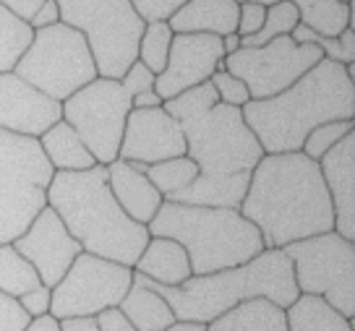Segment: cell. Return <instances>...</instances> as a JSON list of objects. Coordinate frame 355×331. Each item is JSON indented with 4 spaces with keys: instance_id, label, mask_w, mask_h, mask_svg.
Wrapping results in <instances>:
<instances>
[{
    "instance_id": "f6af8a7d",
    "label": "cell",
    "mask_w": 355,
    "mask_h": 331,
    "mask_svg": "<svg viewBox=\"0 0 355 331\" xmlns=\"http://www.w3.org/2000/svg\"><path fill=\"white\" fill-rule=\"evenodd\" d=\"M165 331H207V323H196V321H173Z\"/></svg>"
},
{
    "instance_id": "52a82bcc",
    "label": "cell",
    "mask_w": 355,
    "mask_h": 331,
    "mask_svg": "<svg viewBox=\"0 0 355 331\" xmlns=\"http://www.w3.org/2000/svg\"><path fill=\"white\" fill-rule=\"evenodd\" d=\"M60 21L84 34L97 76L121 81L139 57L146 21L131 0H58Z\"/></svg>"
},
{
    "instance_id": "1f68e13d",
    "label": "cell",
    "mask_w": 355,
    "mask_h": 331,
    "mask_svg": "<svg viewBox=\"0 0 355 331\" xmlns=\"http://www.w3.org/2000/svg\"><path fill=\"white\" fill-rule=\"evenodd\" d=\"M123 89L128 91L133 107H159L162 105V97L155 91V73L144 66V63H133L125 76L121 78Z\"/></svg>"
},
{
    "instance_id": "5b68a950",
    "label": "cell",
    "mask_w": 355,
    "mask_h": 331,
    "mask_svg": "<svg viewBox=\"0 0 355 331\" xmlns=\"http://www.w3.org/2000/svg\"><path fill=\"white\" fill-rule=\"evenodd\" d=\"M149 289L159 292L175 321L209 323L245 300L266 298L279 308H288L300 292L293 279V261L282 248H266L251 261L211 274H191L183 285L167 287L149 276L133 271Z\"/></svg>"
},
{
    "instance_id": "484cf974",
    "label": "cell",
    "mask_w": 355,
    "mask_h": 331,
    "mask_svg": "<svg viewBox=\"0 0 355 331\" xmlns=\"http://www.w3.org/2000/svg\"><path fill=\"white\" fill-rule=\"evenodd\" d=\"M298 11V24L309 26L322 37H340L353 26V0H290Z\"/></svg>"
},
{
    "instance_id": "60d3db41",
    "label": "cell",
    "mask_w": 355,
    "mask_h": 331,
    "mask_svg": "<svg viewBox=\"0 0 355 331\" xmlns=\"http://www.w3.org/2000/svg\"><path fill=\"white\" fill-rule=\"evenodd\" d=\"M58 21H60V8H58V0H44L42 6H40V11L29 19V26H32V32H37V29L53 26V24H58Z\"/></svg>"
},
{
    "instance_id": "8fae6325",
    "label": "cell",
    "mask_w": 355,
    "mask_h": 331,
    "mask_svg": "<svg viewBox=\"0 0 355 331\" xmlns=\"http://www.w3.org/2000/svg\"><path fill=\"white\" fill-rule=\"evenodd\" d=\"M60 107L63 120L81 136L97 165H110L112 159H118L125 118L133 110L131 97L121 81L97 76L60 102Z\"/></svg>"
},
{
    "instance_id": "3957f363",
    "label": "cell",
    "mask_w": 355,
    "mask_h": 331,
    "mask_svg": "<svg viewBox=\"0 0 355 331\" xmlns=\"http://www.w3.org/2000/svg\"><path fill=\"white\" fill-rule=\"evenodd\" d=\"M241 112L264 154L300 152L316 125L355 120V81L343 63L322 57L285 91L248 100Z\"/></svg>"
},
{
    "instance_id": "7a4b0ae2",
    "label": "cell",
    "mask_w": 355,
    "mask_h": 331,
    "mask_svg": "<svg viewBox=\"0 0 355 331\" xmlns=\"http://www.w3.org/2000/svg\"><path fill=\"white\" fill-rule=\"evenodd\" d=\"M238 211L261 232L264 248H285L334 230L332 201L319 162L303 152L261 156Z\"/></svg>"
},
{
    "instance_id": "8992f818",
    "label": "cell",
    "mask_w": 355,
    "mask_h": 331,
    "mask_svg": "<svg viewBox=\"0 0 355 331\" xmlns=\"http://www.w3.org/2000/svg\"><path fill=\"white\" fill-rule=\"evenodd\" d=\"M146 230L149 235L170 238L183 245L193 274H211L241 266L266 251L256 224H251L238 209L225 206H201L165 199Z\"/></svg>"
},
{
    "instance_id": "603a6c76",
    "label": "cell",
    "mask_w": 355,
    "mask_h": 331,
    "mask_svg": "<svg viewBox=\"0 0 355 331\" xmlns=\"http://www.w3.org/2000/svg\"><path fill=\"white\" fill-rule=\"evenodd\" d=\"M207 331H288L285 308L266 298L245 300L207 323Z\"/></svg>"
},
{
    "instance_id": "836d02e7",
    "label": "cell",
    "mask_w": 355,
    "mask_h": 331,
    "mask_svg": "<svg viewBox=\"0 0 355 331\" xmlns=\"http://www.w3.org/2000/svg\"><path fill=\"white\" fill-rule=\"evenodd\" d=\"M316 47L322 50L327 60L343 63V66H353L355 63V26H347L340 37H316Z\"/></svg>"
},
{
    "instance_id": "4fadbf2b",
    "label": "cell",
    "mask_w": 355,
    "mask_h": 331,
    "mask_svg": "<svg viewBox=\"0 0 355 331\" xmlns=\"http://www.w3.org/2000/svg\"><path fill=\"white\" fill-rule=\"evenodd\" d=\"M322 57V50L316 44H298L290 34H285L259 47L235 50L233 55H225L222 66L227 73L243 81L251 100H266L295 84Z\"/></svg>"
},
{
    "instance_id": "277c9868",
    "label": "cell",
    "mask_w": 355,
    "mask_h": 331,
    "mask_svg": "<svg viewBox=\"0 0 355 331\" xmlns=\"http://www.w3.org/2000/svg\"><path fill=\"white\" fill-rule=\"evenodd\" d=\"M47 206L55 209L87 253L131 269L152 238L146 224L131 220L115 201L105 165L55 172L47 188Z\"/></svg>"
},
{
    "instance_id": "74e56055",
    "label": "cell",
    "mask_w": 355,
    "mask_h": 331,
    "mask_svg": "<svg viewBox=\"0 0 355 331\" xmlns=\"http://www.w3.org/2000/svg\"><path fill=\"white\" fill-rule=\"evenodd\" d=\"M266 16V8L259 3H238V29L235 32L241 37H251L261 29Z\"/></svg>"
},
{
    "instance_id": "ac0fdd59",
    "label": "cell",
    "mask_w": 355,
    "mask_h": 331,
    "mask_svg": "<svg viewBox=\"0 0 355 331\" xmlns=\"http://www.w3.org/2000/svg\"><path fill=\"white\" fill-rule=\"evenodd\" d=\"M319 170L332 201L334 232L355 243V131L340 138L319 159Z\"/></svg>"
},
{
    "instance_id": "e0dca14e",
    "label": "cell",
    "mask_w": 355,
    "mask_h": 331,
    "mask_svg": "<svg viewBox=\"0 0 355 331\" xmlns=\"http://www.w3.org/2000/svg\"><path fill=\"white\" fill-rule=\"evenodd\" d=\"M60 118L63 107L58 100H50L13 71L0 73V131L40 138Z\"/></svg>"
},
{
    "instance_id": "ab89813d",
    "label": "cell",
    "mask_w": 355,
    "mask_h": 331,
    "mask_svg": "<svg viewBox=\"0 0 355 331\" xmlns=\"http://www.w3.org/2000/svg\"><path fill=\"white\" fill-rule=\"evenodd\" d=\"M94 323H97V331H136L133 323L125 319V313H123L118 305H115V308H105L102 313H97V316H94Z\"/></svg>"
},
{
    "instance_id": "9a60e30c",
    "label": "cell",
    "mask_w": 355,
    "mask_h": 331,
    "mask_svg": "<svg viewBox=\"0 0 355 331\" xmlns=\"http://www.w3.org/2000/svg\"><path fill=\"white\" fill-rule=\"evenodd\" d=\"M11 245L37 269L42 285H47L50 289L63 279L73 258L84 251L76 238H71V232L66 230L55 209L50 206H44Z\"/></svg>"
},
{
    "instance_id": "ee69618b",
    "label": "cell",
    "mask_w": 355,
    "mask_h": 331,
    "mask_svg": "<svg viewBox=\"0 0 355 331\" xmlns=\"http://www.w3.org/2000/svg\"><path fill=\"white\" fill-rule=\"evenodd\" d=\"M24 331H60V321L53 319L50 313H44L40 319H32L29 321V326Z\"/></svg>"
},
{
    "instance_id": "44dd1931",
    "label": "cell",
    "mask_w": 355,
    "mask_h": 331,
    "mask_svg": "<svg viewBox=\"0 0 355 331\" xmlns=\"http://www.w3.org/2000/svg\"><path fill=\"white\" fill-rule=\"evenodd\" d=\"M133 271L149 276L157 285H167V287L183 285L193 274L189 253L183 251V245L170 240V238H157V235L149 238L146 248L133 264Z\"/></svg>"
},
{
    "instance_id": "7dc6e473",
    "label": "cell",
    "mask_w": 355,
    "mask_h": 331,
    "mask_svg": "<svg viewBox=\"0 0 355 331\" xmlns=\"http://www.w3.org/2000/svg\"><path fill=\"white\" fill-rule=\"evenodd\" d=\"M235 3H259V6L269 8V6H275V3H279V0H235Z\"/></svg>"
},
{
    "instance_id": "83f0119b",
    "label": "cell",
    "mask_w": 355,
    "mask_h": 331,
    "mask_svg": "<svg viewBox=\"0 0 355 331\" xmlns=\"http://www.w3.org/2000/svg\"><path fill=\"white\" fill-rule=\"evenodd\" d=\"M146 177L152 180V186L162 193V199H175L180 190L196 180L199 175V167L193 165L191 156H173V159H162V162H155V165H146Z\"/></svg>"
},
{
    "instance_id": "4dcf8cb0",
    "label": "cell",
    "mask_w": 355,
    "mask_h": 331,
    "mask_svg": "<svg viewBox=\"0 0 355 331\" xmlns=\"http://www.w3.org/2000/svg\"><path fill=\"white\" fill-rule=\"evenodd\" d=\"M295 24H298L295 6L290 0H279V3L266 8L264 24H261L259 32L251 34V37H241V47H259V44L272 42L277 37H285V34H290L295 29Z\"/></svg>"
},
{
    "instance_id": "4316f807",
    "label": "cell",
    "mask_w": 355,
    "mask_h": 331,
    "mask_svg": "<svg viewBox=\"0 0 355 331\" xmlns=\"http://www.w3.org/2000/svg\"><path fill=\"white\" fill-rule=\"evenodd\" d=\"M40 285L42 279L37 274V269L11 243L0 245V292L19 300Z\"/></svg>"
},
{
    "instance_id": "7bdbcfd3",
    "label": "cell",
    "mask_w": 355,
    "mask_h": 331,
    "mask_svg": "<svg viewBox=\"0 0 355 331\" xmlns=\"http://www.w3.org/2000/svg\"><path fill=\"white\" fill-rule=\"evenodd\" d=\"M60 331H97V323H94V316H87V319H66L60 321Z\"/></svg>"
},
{
    "instance_id": "6da1fadb",
    "label": "cell",
    "mask_w": 355,
    "mask_h": 331,
    "mask_svg": "<svg viewBox=\"0 0 355 331\" xmlns=\"http://www.w3.org/2000/svg\"><path fill=\"white\" fill-rule=\"evenodd\" d=\"M162 107L180 123L186 156L199 167L196 180L170 201L238 209L251 172L264 156L241 107L222 105L211 81L186 89L183 94L162 102Z\"/></svg>"
},
{
    "instance_id": "ba28073f",
    "label": "cell",
    "mask_w": 355,
    "mask_h": 331,
    "mask_svg": "<svg viewBox=\"0 0 355 331\" xmlns=\"http://www.w3.org/2000/svg\"><path fill=\"white\" fill-rule=\"evenodd\" d=\"M53 175L37 138L0 131V245L13 243L47 206Z\"/></svg>"
},
{
    "instance_id": "8d00e7d4",
    "label": "cell",
    "mask_w": 355,
    "mask_h": 331,
    "mask_svg": "<svg viewBox=\"0 0 355 331\" xmlns=\"http://www.w3.org/2000/svg\"><path fill=\"white\" fill-rule=\"evenodd\" d=\"M32 316L19 305V300L0 292V331H24Z\"/></svg>"
},
{
    "instance_id": "b9f144b4",
    "label": "cell",
    "mask_w": 355,
    "mask_h": 331,
    "mask_svg": "<svg viewBox=\"0 0 355 331\" xmlns=\"http://www.w3.org/2000/svg\"><path fill=\"white\" fill-rule=\"evenodd\" d=\"M44 0H0V6L6 8V11H11L16 19H21V21L29 24L34 13L40 11V6H42Z\"/></svg>"
},
{
    "instance_id": "bcb514c9",
    "label": "cell",
    "mask_w": 355,
    "mask_h": 331,
    "mask_svg": "<svg viewBox=\"0 0 355 331\" xmlns=\"http://www.w3.org/2000/svg\"><path fill=\"white\" fill-rule=\"evenodd\" d=\"M222 50H225V55H233L235 50H241V34L238 32H230L222 37Z\"/></svg>"
},
{
    "instance_id": "d4e9b609",
    "label": "cell",
    "mask_w": 355,
    "mask_h": 331,
    "mask_svg": "<svg viewBox=\"0 0 355 331\" xmlns=\"http://www.w3.org/2000/svg\"><path fill=\"white\" fill-rule=\"evenodd\" d=\"M285 321L288 331H353V321L316 295H298L285 308Z\"/></svg>"
},
{
    "instance_id": "c3c4849f",
    "label": "cell",
    "mask_w": 355,
    "mask_h": 331,
    "mask_svg": "<svg viewBox=\"0 0 355 331\" xmlns=\"http://www.w3.org/2000/svg\"><path fill=\"white\" fill-rule=\"evenodd\" d=\"M347 3H350V0H347Z\"/></svg>"
},
{
    "instance_id": "e575fe53",
    "label": "cell",
    "mask_w": 355,
    "mask_h": 331,
    "mask_svg": "<svg viewBox=\"0 0 355 331\" xmlns=\"http://www.w3.org/2000/svg\"><path fill=\"white\" fill-rule=\"evenodd\" d=\"M211 87L217 91V100L222 105H233V107H243L245 102L251 100V94H248V89L241 78H235L233 73H227L225 68L222 71H214L211 73Z\"/></svg>"
},
{
    "instance_id": "cb8c5ba5",
    "label": "cell",
    "mask_w": 355,
    "mask_h": 331,
    "mask_svg": "<svg viewBox=\"0 0 355 331\" xmlns=\"http://www.w3.org/2000/svg\"><path fill=\"white\" fill-rule=\"evenodd\" d=\"M118 308L125 313V319L131 321L136 331H165L175 321L165 298L146 287L139 276H133L131 287L118 303Z\"/></svg>"
},
{
    "instance_id": "2e32d148",
    "label": "cell",
    "mask_w": 355,
    "mask_h": 331,
    "mask_svg": "<svg viewBox=\"0 0 355 331\" xmlns=\"http://www.w3.org/2000/svg\"><path fill=\"white\" fill-rule=\"evenodd\" d=\"M183 154H186L183 128L162 105L159 107H133L128 112L118 159L155 165V162Z\"/></svg>"
},
{
    "instance_id": "d6a6232c",
    "label": "cell",
    "mask_w": 355,
    "mask_h": 331,
    "mask_svg": "<svg viewBox=\"0 0 355 331\" xmlns=\"http://www.w3.org/2000/svg\"><path fill=\"white\" fill-rule=\"evenodd\" d=\"M350 131H355V120H329V123H322V125H316L313 131L306 136V141H303V154L311 156V159H322L329 149H332L340 138H345Z\"/></svg>"
},
{
    "instance_id": "f546056e",
    "label": "cell",
    "mask_w": 355,
    "mask_h": 331,
    "mask_svg": "<svg viewBox=\"0 0 355 331\" xmlns=\"http://www.w3.org/2000/svg\"><path fill=\"white\" fill-rule=\"evenodd\" d=\"M173 29L167 21H149L144 26V34L139 39V63H144L152 73H162L170 55V42H173Z\"/></svg>"
},
{
    "instance_id": "7c38bea8",
    "label": "cell",
    "mask_w": 355,
    "mask_h": 331,
    "mask_svg": "<svg viewBox=\"0 0 355 331\" xmlns=\"http://www.w3.org/2000/svg\"><path fill=\"white\" fill-rule=\"evenodd\" d=\"M131 282V266L81 251L63 279L50 289V316L58 321L97 316L105 308H115L125 298Z\"/></svg>"
},
{
    "instance_id": "ffe728a7",
    "label": "cell",
    "mask_w": 355,
    "mask_h": 331,
    "mask_svg": "<svg viewBox=\"0 0 355 331\" xmlns=\"http://www.w3.org/2000/svg\"><path fill=\"white\" fill-rule=\"evenodd\" d=\"M175 34H217L225 37L238 29V3L235 0H189L170 19Z\"/></svg>"
},
{
    "instance_id": "9c48e42d",
    "label": "cell",
    "mask_w": 355,
    "mask_h": 331,
    "mask_svg": "<svg viewBox=\"0 0 355 331\" xmlns=\"http://www.w3.org/2000/svg\"><path fill=\"white\" fill-rule=\"evenodd\" d=\"M13 73L40 89L50 100L66 102L73 91L97 78V66L84 34L58 21L37 29Z\"/></svg>"
},
{
    "instance_id": "7402d4cb",
    "label": "cell",
    "mask_w": 355,
    "mask_h": 331,
    "mask_svg": "<svg viewBox=\"0 0 355 331\" xmlns=\"http://www.w3.org/2000/svg\"><path fill=\"white\" fill-rule=\"evenodd\" d=\"M37 141L55 172H78V170H89L97 165V159L81 141V136L63 118L55 125H50Z\"/></svg>"
},
{
    "instance_id": "d590c367",
    "label": "cell",
    "mask_w": 355,
    "mask_h": 331,
    "mask_svg": "<svg viewBox=\"0 0 355 331\" xmlns=\"http://www.w3.org/2000/svg\"><path fill=\"white\" fill-rule=\"evenodd\" d=\"M189 0H131V6L136 8V13L149 21H167L178 8H183Z\"/></svg>"
},
{
    "instance_id": "30bf717a",
    "label": "cell",
    "mask_w": 355,
    "mask_h": 331,
    "mask_svg": "<svg viewBox=\"0 0 355 331\" xmlns=\"http://www.w3.org/2000/svg\"><path fill=\"white\" fill-rule=\"evenodd\" d=\"M285 256L293 261V279L300 295L324 298L345 319L355 316V243L340 232L311 235L288 243Z\"/></svg>"
},
{
    "instance_id": "d6986e66",
    "label": "cell",
    "mask_w": 355,
    "mask_h": 331,
    "mask_svg": "<svg viewBox=\"0 0 355 331\" xmlns=\"http://www.w3.org/2000/svg\"><path fill=\"white\" fill-rule=\"evenodd\" d=\"M107 167V183L115 201L121 204V209L131 220L149 224L162 204V193L152 186V180L146 177V165L141 162H125V159H112Z\"/></svg>"
},
{
    "instance_id": "f1b7e54d",
    "label": "cell",
    "mask_w": 355,
    "mask_h": 331,
    "mask_svg": "<svg viewBox=\"0 0 355 331\" xmlns=\"http://www.w3.org/2000/svg\"><path fill=\"white\" fill-rule=\"evenodd\" d=\"M32 26L21 19H16L11 11H6L0 6V73L3 71H13L24 55V50L32 42Z\"/></svg>"
},
{
    "instance_id": "5bb4252c",
    "label": "cell",
    "mask_w": 355,
    "mask_h": 331,
    "mask_svg": "<svg viewBox=\"0 0 355 331\" xmlns=\"http://www.w3.org/2000/svg\"><path fill=\"white\" fill-rule=\"evenodd\" d=\"M225 50L217 34H173L165 71L155 76V91L162 102L209 81L214 71H222Z\"/></svg>"
},
{
    "instance_id": "f35d334b",
    "label": "cell",
    "mask_w": 355,
    "mask_h": 331,
    "mask_svg": "<svg viewBox=\"0 0 355 331\" xmlns=\"http://www.w3.org/2000/svg\"><path fill=\"white\" fill-rule=\"evenodd\" d=\"M19 305H21L32 319H40L44 313H50V287H47V285L34 287L32 292H26V295L19 298Z\"/></svg>"
}]
</instances>
